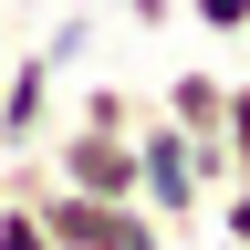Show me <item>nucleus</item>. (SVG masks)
<instances>
[{
    "label": "nucleus",
    "instance_id": "nucleus-1",
    "mask_svg": "<svg viewBox=\"0 0 250 250\" xmlns=\"http://www.w3.org/2000/svg\"><path fill=\"white\" fill-rule=\"evenodd\" d=\"M52 62L42 52H21V62H0V156H31V146H42L52 136Z\"/></svg>",
    "mask_w": 250,
    "mask_h": 250
},
{
    "label": "nucleus",
    "instance_id": "nucleus-2",
    "mask_svg": "<svg viewBox=\"0 0 250 250\" xmlns=\"http://www.w3.org/2000/svg\"><path fill=\"white\" fill-rule=\"evenodd\" d=\"M156 115H167L177 136H219V115H229V83H219V73H167Z\"/></svg>",
    "mask_w": 250,
    "mask_h": 250
},
{
    "label": "nucleus",
    "instance_id": "nucleus-3",
    "mask_svg": "<svg viewBox=\"0 0 250 250\" xmlns=\"http://www.w3.org/2000/svg\"><path fill=\"white\" fill-rule=\"evenodd\" d=\"M73 125H94V136H136V125H146V94H125V83H83V94H73Z\"/></svg>",
    "mask_w": 250,
    "mask_h": 250
},
{
    "label": "nucleus",
    "instance_id": "nucleus-4",
    "mask_svg": "<svg viewBox=\"0 0 250 250\" xmlns=\"http://www.w3.org/2000/svg\"><path fill=\"white\" fill-rule=\"evenodd\" d=\"M0 250H52V229H42L31 198H0Z\"/></svg>",
    "mask_w": 250,
    "mask_h": 250
},
{
    "label": "nucleus",
    "instance_id": "nucleus-5",
    "mask_svg": "<svg viewBox=\"0 0 250 250\" xmlns=\"http://www.w3.org/2000/svg\"><path fill=\"white\" fill-rule=\"evenodd\" d=\"M83 42H94V21L73 11V21H52V31H42V62H52V73H73V62H83Z\"/></svg>",
    "mask_w": 250,
    "mask_h": 250
},
{
    "label": "nucleus",
    "instance_id": "nucleus-6",
    "mask_svg": "<svg viewBox=\"0 0 250 250\" xmlns=\"http://www.w3.org/2000/svg\"><path fill=\"white\" fill-rule=\"evenodd\" d=\"M177 11L198 21V31H219V42H229V31H250V0H177Z\"/></svg>",
    "mask_w": 250,
    "mask_h": 250
},
{
    "label": "nucleus",
    "instance_id": "nucleus-7",
    "mask_svg": "<svg viewBox=\"0 0 250 250\" xmlns=\"http://www.w3.org/2000/svg\"><path fill=\"white\" fill-rule=\"evenodd\" d=\"M219 240H240V250H250V177L219 188Z\"/></svg>",
    "mask_w": 250,
    "mask_h": 250
},
{
    "label": "nucleus",
    "instance_id": "nucleus-8",
    "mask_svg": "<svg viewBox=\"0 0 250 250\" xmlns=\"http://www.w3.org/2000/svg\"><path fill=\"white\" fill-rule=\"evenodd\" d=\"M219 136H229V156L250 167V83H229V115H219Z\"/></svg>",
    "mask_w": 250,
    "mask_h": 250
},
{
    "label": "nucleus",
    "instance_id": "nucleus-9",
    "mask_svg": "<svg viewBox=\"0 0 250 250\" xmlns=\"http://www.w3.org/2000/svg\"><path fill=\"white\" fill-rule=\"evenodd\" d=\"M125 21H136V31H167V21H177V0H125Z\"/></svg>",
    "mask_w": 250,
    "mask_h": 250
},
{
    "label": "nucleus",
    "instance_id": "nucleus-10",
    "mask_svg": "<svg viewBox=\"0 0 250 250\" xmlns=\"http://www.w3.org/2000/svg\"><path fill=\"white\" fill-rule=\"evenodd\" d=\"M125 250H177V240H167V229H156V219L136 208V229H125Z\"/></svg>",
    "mask_w": 250,
    "mask_h": 250
},
{
    "label": "nucleus",
    "instance_id": "nucleus-11",
    "mask_svg": "<svg viewBox=\"0 0 250 250\" xmlns=\"http://www.w3.org/2000/svg\"><path fill=\"white\" fill-rule=\"evenodd\" d=\"M0 198H11V167H0Z\"/></svg>",
    "mask_w": 250,
    "mask_h": 250
},
{
    "label": "nucleus",
    "instance_id": "nucleus-12",
    "mask_svg": "<svg viewBox=\"0 0 250 250\" xmlns=\"http://www.w3.org/2000/svg\"><path fill=\"white\" fill-rule=\"evenodd\" d=\"M219 250H240V240H219Z\"/></svg>",
    "mask_w": 250,
    "mask_h": 250
},
{
    "label": "nucleus",
    "instance_id": "nucleus-13",
    "mask_svg": "<svg viewBox=\"0 0 250 250\" xmlns=\"http://www.w3.org/2000/svg\"><path fill=\"white\" fill-rule=\"evenodd\" d=\"M240 177H250V167H240Z\"/></svg>",
    "mask_w": 250,
    "mask_h": 250
}]
</instances>
